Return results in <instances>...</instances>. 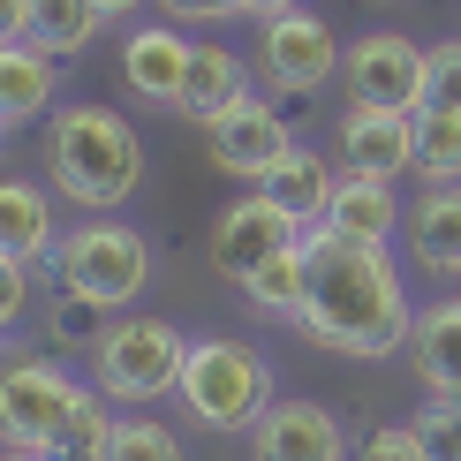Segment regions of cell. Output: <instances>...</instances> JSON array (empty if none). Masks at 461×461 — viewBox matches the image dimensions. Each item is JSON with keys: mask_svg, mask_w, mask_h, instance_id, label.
<instances>
[{"mask_svg": "<svg viewBox=\"0 0 461 461\" xmlns=\"http://www.w3.org/2000/svg\"><path fill=\"white\" fill-rule=\"evenodd\" d=\"M46 325H53L61 348H99V340H106V311H99V303H84V295H61L46 311Z\"/></svg>", "mask_w": 461, "mask_h": 461, "instance_id": "obj_26", "label": "cell"}, {"mask_svg": "<svg viewBox=\"0 0 461 461\" xmlns=\"http://www.w3.org/2000/svg\"><path fill=\"white\" fill-rule=\"evenodd\" d=\"M340 53L348 46H333V23H318L311 8H287L273 23H258V76H265V91H287V99L325 91Z\"/></svg>", "mask_w": 461, "mask_h": 461, "instance_id": "obj_8", "label": "cell"}, {"mask_svg": "<svg viewBox=\"0 0 461 461\" xmlns=\"http://www.w3.org/2000/svg\"><path fill=\"white\" fill-rule=\"evenodd\" d=\"M31 38V0H0V46Z\"/></svg>", "mask_w": 461, "mask_h": 461, "instance_id": "obj_32", "label": "cell"}, {"mask_svg": "<svg viewBox=\"0 0 461 461\" xmlns=\"http://www.w3.org/2000/svg\"><path fill=\"white\" fill-rule=\"evenodd\" d=\"M416 175L424 182H461V113H447V106L416 113Z\"/></svg>", "mask_w": 461, "mask_h": 461, "instance_id": "obj_23", "label": "cell"}, {"mask_svg": "<svg viewBox=\"0 0 461 461\" xmlns=\"http://www.w3.org/2000/svg\"><path fill=\"white\" fill-rule=\"evenodd\" d=\"M242 295L258 303L265 318H303V295H311V258H303V242H295V249H280V258L265 265V273L249 280Z\"/></svg>", "mask_w": 461, "mask_h": 461, "instance_id": "obj_22", "label": "cell"}, {"mask_svg": "<svg viewBox=\"0 0 461 461\" xmlns=\"http://www.w3.org/2000/svg\"><path fill=\"white\" fill-rule=\"evenodd\" d=\"M409 424H416V438H424V454L431 461H461V409H454V401H424V409H416L409 416Z\"/></svg>", "mask_w": 461, "mask_h": 461, "instance_id": "obj_27", "label": "cell"}, {"mask_svg": "<svg viewBox=\"0 0 461 461\" xmlns=\"http://www.w3.org/2000/svg\"><path fill=\"white\" fill-rule=\"evenodd\" d=\"M287 151H295V137H287V113H273V99H265V91H249L242 106H227L220 122H212V159L227 167V175H242V182H265Z\"/></svg>", "mask_w": 461, "mask_h": 461, "instance_id": "obj_10", "label": "cell"}, {"mask_svg": "<svg viewBox=\"0 0 461 461\" xmlns=\"http://www.w3.org/2000/svg\"><path fill=\"white\" fill-rule=\"evenodd\" d=\"M31 273L38 265H23V258H0V340L23 325V311H31Z\"/></svg>", "mask_w": 461, "mask_h": 461, "instance_id": "obj_29", "label": "cell"}, {"mask_svg": "<svg viewBox=\"0 0 461 461\" xmlns=\"http://www.w3.org/2000/svg\"><path fill=\"white\" fill-rule=\"evenodd\" d=\"M189 38L175 23H137L122 38V84L137 91L144 106H182V84H189Z\"/></svg>", "mask_w": 461, "mask_h": 461, "instance_id": "obj_13", "label": "cell"}, {"mask_svg": "<svg viewBox=\"0 0 461 461\" xmlns=\"http://www.w3.org/2000/svg\"><path fill=\"white\" fill-rule=\"evenodd\" d=\"M182 363H189V340L167 318H113L106 340L91 348V378L122 409H151V401L182 393Z\"/></svg>", "mask_w": 461, "mask_h": 461, "instance_id": "obj_5", "label": "cell"}, {"mask_svg": "<svg viewBox=\"0 0 461 461\" xmlns=\"http://www.w3.org/2000/svg\"><path fill=\"white\" fill-rule=\"evenodd\" d=\"M303 258H311V295H303V333L333 356H393L409 348L416 311L401 287L393 258L378 242H348L333 227H303Z\"/></svg>", "mask_w": 461, "mask_h": 461, "instance_id": "obj_1", "label": "cell"}, {"mask_svg": "<svg viewBox=\"0 0 461 461\" xmlns=\"http://www.w3.org/2000/svg\"><path fill=\"white\" fill-rule=\"evenodd\" d=\"M424 106H447V113H461V38L431 46V99H424Z\"/></svg>", "mask_w": 461, "mask_h": 461, "instance_id": "obj_30", "label": "cell"}, {"mask_svg": "<svg viewBox=\"0 0 461 461\" xmlns=\"http://www.w3.org/2000/svg\"><path fill=\"white\" fill-rule=\"evenodd\" d=\"M258 189H265V197H273L295 227H325V212H333V197H340V175H333V159H325V151L295 144Z\"/></svg>", "mask_w": 461, "mask_h": 461, "instance_id": "obj_16", "label": "cell"}, {"mask_svg": "<svg viewBox=\"0 0 461 461\" xmlns=\"http://www.w3.org/2000/svg\"><path fill=\"white\" fill-rule=\"evenodd\" d=\"M113 424H122V416H106V393L99 401L84 393V409L61 424V438L46 447V461H106L113 454Z\"/></svg>", "mask_w": 461, "mask_h": 461, "instance_id": "obj_24", "label": "cell"}, {"mask_svg": "<svg viewBox=\"0 0 461 461\" xmlns=\"http://www.w3.org/2000/svg\"><path fill=\"white\" fill-rule=\"evenodd\" d=\"M249 99V68H242V53H227V46H197L189 53V84H182V106L189 122H204L212 129L227 106H242Z\"/></svg>", "mask_w": 461, "mask_h": 461, "instance_id": "obj_19", "label": "cell"}, {"mask_svg": "<svg viewBox=\"0 0 461 461\" xmlns=\"http://www.w3.org/2000/svg\"><path fill=\"white\" fill-rule=\"evenodd\" d=\"M258 461H348V431L325 401H273L249 431Z\"/></svg>", "mask_w": 461, "mask_h": 461, "instance_id": "obj_11", "label": "cell"}, {"mask_svg": "<svg viewBox=\"0 0 461 461\" xmlns=\"http://www.w3.org/2000/svg\"><path fill=\"white\" fill-rule=\"evenodd\" d=\"M393 220H401L393 182L340 175V197H333V212H325V227H333V235H348V242H378V249H386V242H393Z\"/></svg>", "mask_w": 461, "mask_h": 461, "instance_id": "obj_20", "label": "cell"}, {"mask_svg": "<svg viewBox=\"0 0 461 461\" xmlns=\"http://www.w3.org/2000/svg\"><path fill=\"white\" fill-rule=\"evenodd\" d=\"M61 99V53H46L38 38L0 46V129H23Z\"/></svg>", "mask_w": 461, "mask_h": 461, "instance_id": "obj_14", "label": "cell"}, {"mask_svg": "<svg viewBox=\"0 0 461 461\" xmlns=\"http://www.w3.org/2000/svg\"><path fill=\"white\" fill-rule=\"evenodd\" d=\"M175 23H227V15H242L235 0H159Z\"/></svg>", "mask_w": 461, "mask_h": 461, "instance_id": "obj_31", "label": "cell"}, {"mask_svg": "<svg viewBox=\"0 0 461 461\" xmlns=\"http://www.w3.org/2000/svg\"><path fill=\"white\" fill-rule=\"evenodd\" d=\"M340 175H371V182H393V175H416V113H371L356 106L340 122Z\"/></svg>", "mask_w": 461, "mask_h": 461, "instance_id": "obj_12", "label": "cell"}, {"mask_svg": "<svg viewBox=\"0 0 461 461\" xmlns=\"http://www.w3.org/2000/svg\"><path fill=\"white\" fill-rule=\"evenodd\" d=\"M53 280H61V295H84V303H99V311H129V303L151 287V242H144V227H129L113 212L68 227L61 249H53Z\"/></svg>", "mask_w": 461, "mask_h": 461, "instance_id": "obj_4", "label": "cell"}, {"mask_svg": "<svg viewBox=\"0 0 461 461\" xmlns=\"http://www.w3.org/2000/svg\"><path fill=\"white\" fill-rule=\"evenodd\" d=\"M348 461H431V454L416 438V424H378V431H363V447Z\"/></svg>", "mask_w": 461, "mask_h": 461, "instance_id": "obj_28", "label": "cell"}, {"mask_svg": "<svg viewBox=\"0 0 461 461\" xmlns=\"http://www.w3.org/2000/svg\"><path fill=\"white\" fill-rule=\"evenodd\" d=\"M340 91H348V106H371V113H424L431 46H416L401 31H363L340 53Z\"/></svg>", "mask_w": 461, "mask_h": 461, "instance_id": "obj_6", "label": "cell"}, {"mask_svg": "<svg viewBox=\"0 0 461 461\" xmlns=\"http://www.w3.org/2000/svg\"><path fill=\"white\" fill-rule=\"evenodd\" d=\"M99 0H31V38L46 53H76V46H91L99 38Z\"/></svg>", "mask_w": 461, "mask_h": 461, "instance_id": "obj_21", "label": "cell"}, {"mask_svg": "<svg viewBox=\"0 0 461 461\" xmlns=\"http://www.w3.org/2000/svg\"><path fill=\"white\" fill-rule=\"evenodd\" d=\"M409 363H416V378H424V393H454L461 386V295H438L431 311H416Z\"/></svg>", "mask_w": 461, "mask_h": 461, "instance_id": "obj_18", "label": "cell"}, {"mask_svg": "<svg viewBox=\"0 0 461 461\" xmlns=\"http://www.w3.org/2000/svg\"><path fill=\"white\" fill-rule=\"evenodd\" d=\"M91 386H76L61 363L46 356H8L0 363V447H23V454H46L61 424L84 409Z\"/></svg>", "mask_w": 461, "mask_h": 461, "instance_id": "obj_7", "label": "cell"}, {"mask_svg": "<svg viewBox=\"0 0 461 461\" xmlns=\"http://www.w3.org/2000/svg\"><path fill=\"white\" fill-rule=\"evenodd\" d=\"M401 227H409V258L431 280H461V182H431Z\"/></svg>", "mask_w": 461, "mask_h": 461, "instance_id": "obj_15", "label": "cell"}, {"mask_svg": "<svg viewBox=\"0 0 461 461\" xmlns=\"http://www.w3.org/2000/svg\"><path fill=\"white\" fill-rule=\"evenodd\" d=\"M0 461H46V454H23V447H0Z\"/></svg>", "mask_w": 461, "mask_h": 461, "instance_id": "obj_35", "label": "cell"}, {"mask_svg": "<svg viewBox=\"0 0 461 461\" xmlns=\"http://www.w3.org/2000/svg\"><path fill=\"white\" fill-rule=\"evenodd\" d=\"M106 461H182V438L159 416H122L113 424V454Z\"/></svg>", "mask_w": 461, "mask_h": 461, "instance_id": "obj_25", "label": "cell"}, {"mask_svg": "<svg viewBox=\"0 0 461 461\" xmlns=\"http://www.w3.org/2000/svg\"><path fill=\"white\" fill-rule=\"evenodd\" d=\"M182 409L197 431H258L273 409V356H258L242 333H197L182 363Z\"/></svg>", "mask_w": 461, "mask_h": 461, "instance_id": "obj_3", "label": "cell"}, {"mask_svg": "<svg viewBox=\"0 0 461 461\" xmlns=\"http://www.w3.org/2000/svg\"><path fill=\"white\" fill-rule=\"evenodd\" d=\"M438 401H454V409H461V386H454V393H438Z\"/></svg>", "mask_w": 461, "mask_h": 461, "instance_id": "obj_36", "label": "cell"}, {"mask_svg": "<svg viewBox=\"0 0 461 461\" xmlns=\"http://www.w3.org/2000/svg\"><path fill=\"white\" fill-rule=\"evenodd\" d=\"M242 15H258V23H273V15H287V8H303V0H235Z\"/></svg>", "mask_w": 461, "mask_h": 461, "instance_id": "obj_33", "label": "cell"}, {"mask_svg": "<svg viewBox=\"0 0 461 461\" xmlns=\"http://www.w3.org/2000/svg\"><path fill=\"white\" fill-rule=\"evenodd\" d=\"M46 175H53V197H68L84 220H106V212H122L137 197L144 144L113 106L84 99V106H61L46 122Z\"/></svg>", "mask_w": 461, "mask_h": 461, "instance_id": "obj_2", "label": "cell"}, {"mask_svg": "<svg viewBox=\"0 0 461 461\" xmlns=\"http://www.w3.org/2000/svg\"><path fill=\"white\" fill-rule=\"evenodd\" d=\"M61 249V227H53V197L38 182H0V258H23V265H53Z\"/></svg>", "mask_w": 461, "mask_h": 461, "instance_id": "obj_17", "label": "cell"}, {"mask_svg": "<svg viewBox=\"0 0 461 461\" xmlns=\"http://www.w3.org/2000/svg\"><path fill=\"white\" fill-rule=\"evenodd\" d=\"M137 8H144V0H99V15H106V23H129Z\"/></svg>", "mask_w": 461, "mask_h": 461, "instance_id": "obj_34", "label": "cell"}, {"mask_svg": "<svg viewBox=\"0 0 461 461\" xmlns=\"http://www.w3.org/2000/svg\"><path fill=\"white\" fill-rule=\"evenodd\" d=\"M295 242H303V227L287 220L265 189H249V197H235V204L212 220V273L235 280V287H249L265 265L280 258V249H295Z\"/></svg>", "mask_w": 461, "mask_h": 461, "instance_id": "obj_9", "label": "cell"}]
</instances>
